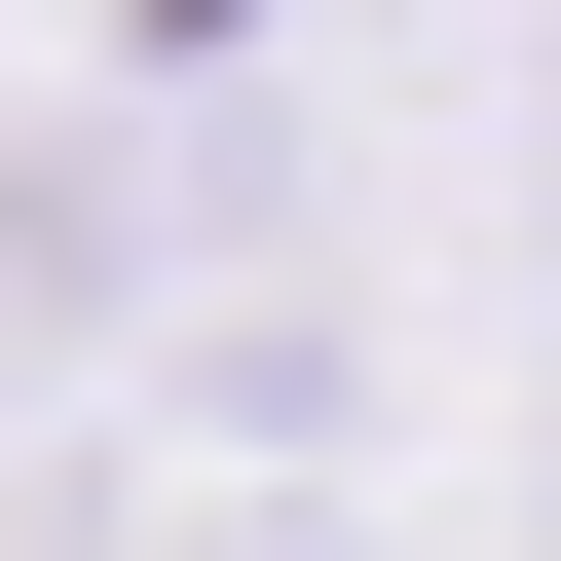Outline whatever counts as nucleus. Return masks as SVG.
<instances>
[{"label":"nucleus","instance_id":"obj_1","mask_svg":"<svg viewBox=\"0 0 561 561\" xmlns=\"http://www.w3.org/2000/svg\"><path fill=\"white\" fill-rule=\"evenodd\" d=\"M0 337H38V187H0Z\"/></svg>","mask_w":561,"mask_h":561}]
</instances>
